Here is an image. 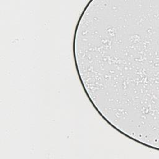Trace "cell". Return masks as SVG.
Listing matches in <instances>:
<instances>
[{
  "label": "cell",
  "instance_id": "cell-1",
  "mask_svg": "<svg viewBox=\"0 0 159 159\" xmlns=\"http://www.w3.org/2000/svg\"><path fill=\"white\" fill-rule=\"evenodd\" d=\"M157 14L150 1H93L78 24L74 50L84 88L122 133L158 124Z\"/></svg>",
  "mask_w": 159,
  "mask_h": 159
}]
</instances>
